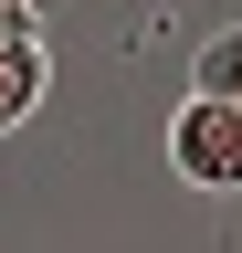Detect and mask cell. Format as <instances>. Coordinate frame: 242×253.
Masks as SVG:
<instances>
[{
    "mask_svg": "<svg viewBox=\"0 0 242 253\" xmlns=\"http://www.w3.org/2000/svg\"><path fill=\"white\" fill-rule=\"evenodd\" d=\"M42 95H53V42H42V21H11L0 32V137L32 126Z\"/></svg>",
    "mask_w": 242,
    "mask_h": 253,
    "instance_id": "7a4b0ae2",
    "label": "cell"
},
{
    "mask_svg": "<svg viewBox=\"0 0 242 253\" xmlns=\"http://www.w3.org/2000/svg\"><path fill=\"white\" fill-rule=\"evenodd\" d=\"M11 11H42V0H11Z\"/></svg>",
    "mask_w": 242,
    "mask_h": 253,
    "instance_id": "277c9868",
    "label": "cell"
},
{
    "mask_svg": "<svg viewBox=\"0 0 242 253\" xmlns=\"http://www.w3.org/2000/svg\"><path fill=\"white\" fill-rule=\"evenodd\" d=\"M169 169L190 190H242V106L232 95H190L169 116Z\"/></svg>",
    "mask_w": 242,
    "mask_h": 253,
    "instance_id": "6da1fadb",
    "label": "cell"
},
{
    "mask_svg": "<svg viewBox=\"0 0 242 253\" xmlns=\"http://www.w3.org/2000/svg\"><path fill=\"white\" fill-rule=\"evenodd\" d=\"M190 95H232V106H242V21L190 53Z\"/></svg>",
    "mask_w": 242,
    "mask_h": 253,
    "instance_id": "3957f363",
    "label": "cell"
}]
</instances>
